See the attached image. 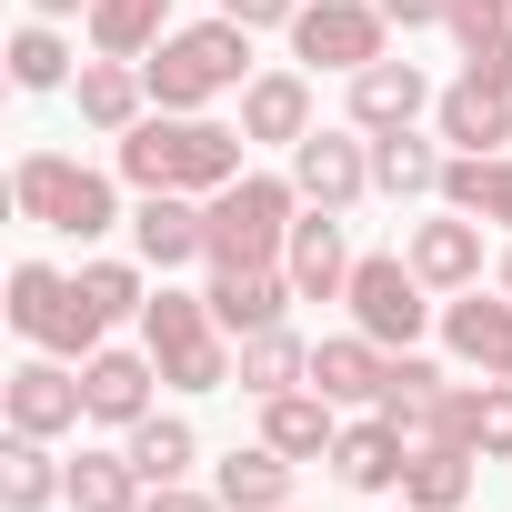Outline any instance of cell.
<instances>
[{"mask_svg":"<svg viewBox=\"0 0 512 512\" xmlns=\"http://www.w3.org/2000/svg\"><path fill=\"white\" fill-rule=\"evenodd\" d=\"M251 131H231V121H211V111H151V121H131L121 131V181L131 191H191V201H211V191H231L251 161Z\"/></svg>","mask_w":512,"mask_h":512,"instance_id":"1","label":"cell"},{"mask_svg":"<svg viewBox=\"0 0 512 512\" xmlns=\"http://www.w3.org/2000/svg\"><path fill=\"white\" fill-rule=\"evenodd\" d=\"M141 81H151V111H211L221 91H241L251 81V31L241 21H171L161 31V51L141 61Z\"/></svg>","mask_w":512,"mask_h":512,"instance_id":"2","label":"cell"},{"mask_svg":"<svg viewBox=\"0 0 512 512\" xmlns=\"http://www.w3.org/2000/svg\"><path fill=\"white\" fill-rule=\"evenodd\" d=\"M11 211H21L31 231L101 241V231L121 221V181L91 171V161H71V151H21V161H11Z\"/></svg>","mask_w":512,"mask_h":512,"instance_id":"3","label":"cell"},{"mask_svg":"<svg viewBox=\"0 0 512 512\" xmlns=\"http://www.w3.org/2000/svg\"><path fill=\"white\" fill-rule=\"evenodd\" d=\"M141 352L161 362L171 392H231V372H241V342L221 332L211 292H151V312H141Z\"/></svg>","mask_w":512,"mask_h":512,"instance_id":"4","label":"cell"},{"mask_svg":"<svg viewBox=\"0 0 512 512\" xmlns=\"http://www.w3.org/2000/svg\"><path fill=\"white\" fill-rule=\"evenodd\" d=\"M201 211H211V272H251V262H282V241L302 221V191H292V171H241Z\"/></svg>","mask_w":512,"mask_h":512,"instance_id":"5","label":"cell"},{"mask_svg":"<svg viewBox=\"0 0 512 512\" xmlns=\"http://www.w3.org/2000/svg\"><path fill=\"white\" fill-rule=\"evenodd\" d=\"M11 332L41 342V352H61V362H91L111 342V322L81 292V272H51V262H11Z\"/></svg>","mask_w":512,"mask_h":512,"instance_id":"6","label":"cell"},{"mask_svg":"<svg viewBox=\"0 0 512 512\" xmlns=\"http://www.w3.org/2000/svg\"><path fill=\"white\" fill-rule=\"evenodd\" d=\"M342 302H352V332H372L382 352H412V342L432 332V282L402 262V251H362Z\"/></svg>","mask_w":512,"mask_h":512,"instance_id":"7","label":"cell"},{"mask_svg":"<svg viewBox=\"0 0 512 512\" xmlns=\"http://www.w3.org/2000/svg\"><path fill=\"white\" fill-rule=\"evenodd\" d=\"M392 51V21H382V0H302V21H292V61L312 71H372Z\"/></svg>","mask_w":512,"mask_h":512,"instance_id":"8","label":"cell"},{"mask_svg":"<svg viewBox=\"0 0 512 512\" xmlns=\"http://www.w3.org/2000/svg\"><path fill=\"white\" fill-rule=\"evenodd\" d=\"M0 412H11V432H31V442L81 432V422H91V402H81V362H61V352L21 362L11 382H0Z\"/></svg>","mask_w":512,"mask_h":512,"instance_id":"9","label":"cell"},{"mask_svg":"<svg viewBox=\"0 0 512 512\" xmlns=\"http://www.w3.org/2000/svg\"><path fill=\"white\" fill-rule=\"evenodd\" d=\"M292 191L312 201V211H352L362 191H372V131H312L302 151H292Z\"/></svg>","mask_w":512,"mask_h":512,"instance_id":"10","label":"cell"},{"mask_svg":"<svg viewBox=\"0 0 512 512\" xmlns=\"http://www.w3.org/2000/svg\"><path fill=\"white\" fill-rule=\"evenodd\" d=\"M402 262L432 282V292H472L482 282V262H492V251H482V221L472 211H432V221H412V241H402Z\"/></svg>","mask_w":512,"mask_h":512,"instance_id":"11","label":"cell"},{"mask_svg":"<svg viewBox=\"0 0 512 512\" xmlns=\"http://www.w3.org/2000/svg\"><path fill=\"white\" fill-rule=\"evenodd\" d=\"M352 262H362V251L342 241V211H312V201H302V221H292V241H282L292 292H302V302H342V292H352Z\"/></svg>","mask_w":512,"mask_h":512,"instance_id":"12","label":"cell"},{"mask_svg":"<svg viewBox=\"0 0 512 512\" xmlns=\"http://www.w3.org/2000/svg\"><path fill=\"white\" fill-rule=\"evenodd\" d=\"M131 251H141L151 272L211 262V211H201L191 191H141V211H131Z\"/></svg>","mask_w":512,"mask_h":512,"instance_id":"13","label":"cell"},{"mask_svg":"<svg viewBox=\"0 0 512 512\" xmlns=\"http://www.w3.org/2000/svg\"><path fill=\"white\" fill-rule=\"evenodd\" d=\"M442 342H452V362H472V372H502L512 382V292H442Z\"/></svg>","mask_w":512,"mask_h":512,"instance_id":"14","label":"cell"},{"mask_svg":"<svg viewBox=\"0 0 512 512\" xmlns=\"http://www.w3.org/2000/svg\"><path fill=\"white\" fill-rule=\"evenodd\" d=\"M241 131L262 151H302L322 121H312V71H251L241 81Z\"/></svg>","mask_w":512,"mask_h":512,"instance_id":"15","label":"cell"},{"mask_svg":"<svg viewBox=\"0 0 512 512\" xmlns=\"http://www.w3.org/2000/svg\"><path fill=\"white\" fill-rule=\"evenodd\" d=\"M151 382H161V362H151V352H111V342H101V352L81 362V402H91V422H101V432H131L141 412H161V402H151Z\"/></svg>","mask_w":512,"mask_h":512,"instance_id":"16","label":"cell"},{"mask_svg":"<svg viewBox=\"0 0 512 512\" xmlns=\"http://www.w3.org/2000/svg\"><path fill=\"white\" fill-rule=\"evenodd\" d=\"M442 91L422 81V61H372V71H352V131H412L422 111H432Z\"/></svg>","mask_w":512,"mask_h":512,"instance_id":"17","label":"cell"},{"mask_svg":"<svg viewBox=\"0 0 512 512\" xmlns=\"http://www.w3.org/2000/svg\"><path fill=\"white\" fill-rule=\"evenodd\" d=\"M292 272L282 262H251V272H211V312H221V332L231 342H251V332H272V322H292Z\"/></svg>","mask_w":512,"mask_h":512,"instance_id":"18","label":"cell"},{"mask_svg":"<svg viewBox=\"0 0 512 512\" xmlns=\"http://www.w3.org/2000/svg\"><path fill=\"white\" fill-rule=\"evenodd\" d=\"M432 131L452 141V151H512V91L502 81H452L442 101H432Z\"/></svg>","mask_w":512,"mask_h":512,"instance_id":"19","label":"cell"},{"mask_svg":"<svg viewBox=\"0 0 512 512\" xmlns=\"http://www.w3.org/2000/svg\"><path fill=\"white\" fill-rule=\"evenodd\" d=\"M442 442H472L482 462H512V382H502V372L452 382V392H442Z\"/></svg>","mask_w":512,"mask_h":512,"instance_id":"20","label":"cell"},{"mask_svg":"<svg viewBox=\"0 0 512 512\" xmlns=\"http://www.w3.org/2000/svg\"><path fill=\"white\" fill-rule=\"evenodd\" d=\"M71 101H81V121L91 131H131V121H151V81H141V61H111V51H91L81 61V81H71Z\"/></svg>","mask_w":512,"mask_h":512,"instance_id":"21","label":"cell"},{"mask_svg":"<svg viewBox=\"0 0 512 512\" xmlns=\"http://www.w3.org/2000/svg\"><path fill=\"white\" fill-rule=\"evenodd\" d=\"M262 442L292 452V462H332V442H342V402L312 392V382H302V392H272V402H262Z\"/></svg>","mask_w":512,"mask_h":512,"instance_id":"22","label":"cell"},{"mask_svg":"<svg viewBox=\"0 0 512 512\" xmlns=\"http://www.w3.org/2000/svg\"><path fill=\"white\" fill-rule=\"evenodd\" d=\"M472 482H482V452H472V442H412V462H402V512H462Z\"/></svg>","mask_w":512,"mask_h":512,"instance_id":"23","label":"cell"},{"mask_svg":"<svg viewBox=\"0 0 512 512\" xmlns=\"http://www.w3.org/2000/svg\"><path fill=\"white\" fill-rule=\"evenodd\" d=\"M442 362H422V352H392V372H382V422H402V442H442Z\"/></svg>","mask_w":512,"mask_h":512,"instance_id":"24","label":"cell"},{"mask_svg":"<svg viewBox=\"0 0 512 512\" xmlns=\"http://www.w3.org/2000/svg\"><path fill=\"white\" fill-rule=\"evenodd\" d=\"M402 462H412V442H402V422H342V442H332V472H342V492H402Z\"/></svg>","mask_w":512,"mask_h":512,"instance_id":"25","label":"cell"},{"mask_svg":"<svg viewBox=\"0 0 512 512\" xmlns=\"http://www.w3.org/2000/svg\"><path fill=\"white\" fill-rule=\"evenodd\" d=\"M292 452H272V442H241V452H221V472H211V492L231 502V512H282L292 502Z\"/></svg>","mask_w":512,"mask_h":512,"instance_id":"26","label":"cell"},{"mask_svg":"<svg viewBox=\"0 0 512 512\" xmlns=\"http://www.w3.org/2000/svg\"><path fill=\"white\" fill-rule=\"evenodd\" d=\"M452 51H462V71L472 81H502L512 91V0H452Z\"/></svg>","mask_w":512,"mask_h":512,"instance_id":"27","label":"cell"},{"mask_svg":"<svg viewBox=\"0 0 512 512\" xmlns=\"http://www.w3.org/2000/svg\"><path fill=\"white\" fill-rule=\"evenodd\" d=\"M382 372H392V352H382L372 332L312 342V392H332V402H382Z\"/></svg>","mask_w":512,"mask_h":512,"instance_id":"28","label":"cell"},{"mask_svg":"<svg viewBox=\"0 0 512 512\" xmlns=\"http://www.w3.org/2000/svg\"><path fill=\"white\" fill-rule=\"evenodd\" d=\"M302 382H312V342H302L292 322H272V332H251V342H241V372H231V392L272 402V392H302Z\"/></svg>","mask_w":512,"mask_h":512,"instance_id":"29","label":"cell"},{"mask_svg":"<svg viewBox=\"0 0 512 512\" xmlns=\"http://www.w3.org/2000/svg\"><path fill=\"white\" fill-rule=\"evenodd\" d=\"M442 201L512 231V151H452V161H442Z\"/></svg>","mask_w":512,"mask_h":512,"instance_id":"30","label":"cell"},{"mask_svg":"<svg viewBox=\"0 0 512 512\" xmlns=\"http://www.w3.org/2000/svg\"><path fill=\"white\" fill-rule=\"evenodd\" d=\"M51 502H71V472L51 462V442L11 432L0 442V512H51Z\"/></svg>","mask_w":512,"mask_h":512,"instance_id":"31","label":"cell"},{"mask_svg":"<svg viewBox=\"0 0 512 512\" xmlns=\"http://www.w3.org/2000/svg\"><path fill=\"white\" fill-rule=\"evenodd\" d=\"M121 452L141 462V482L161 492V482H191V462H201V432L181 422V412H141L131 432H121Z\"/></svg>","mask_w":512,"mask_h":512,"instance_id":"32","label":"cell"},{"mask_svg":"<svg viewBox=\"0 0 512 512\" xmlns=\"http://www.w3.org/2000/svg\"><path fill=\"white\" fill-rule=\"evenodd\" d=\"M91 51H111V61H151L161 51V31H171V0H91Z\"/></svg>","mask_w":512,"mask_h":512,"instance_id":"33","label":"cell"},{"mask_svg":"<svg viewBox=\"0 0 512 512\" xmlns=\"http://www.w3.org/2000/svg\"><path fill=\"white\" fill-rule=\"evenodd\" d=\"M372 191L432 201V191H442V151H432L422 131H372Z\"/></svg>","mask_w":512,"mask_h":512,"instance_id":"34","label":"cell"},{"mask_svg":"<svg viewBox=\"0 0 512 512\" xmlns=\"http://www.w3.org/2000/svg\"><path fill=\"white\" fill-rule=\"evenodd\" d=\"M141 502H151V482H141L131 452H81L71 462V512H141Z\"/></svg>","mask_w":512,"mask_h":512,"instance_id":"35","label":"cell"},{"mask_svg":"<svg viewBox=\"0 0 512 512\" xmlns=\"http://www.w3.org/2000/svg\"><path fill=\"white\" fill-rule=\"evenodd\" d=\"M11 81H21V91H71V81H81V71H71V41H61L51 21H21V31H11Z\"/></svg>","mask_w":512,"mask_h":512,"instance_id":"36","label":"cell"},{"mask_svg":"<svg viewBox=\"0 0 512 512\" xmlns=\"http://www.w3.org/2000/svg\"><path fill=\"white\" fill-rule=\"evenodd\" d=\"M81 292L101 302V322H141L151 292H141V262H81Z\"/></svg>","mask_w":512,"mask_h":512,"instance_id":"37","label":"cell"},{"mask_svg":"<svg viewBox=\"0 0 512 512\" xmlns=\"http://www.w3.org/2000/svg\"><path fill=\"white\" fill-rule=\"evenodd\" d=\"M221 21H241V31H292L302 21V0H211Z\"/></svg>","mask_w":512,"mask_h":512,"instance_id":"38","label":"cell"},{"mask_svg":"<svg viewBox=\"0 0 512 512\" xmlns=\"http://www.w3.org/2000/svg\"><path fill=\"white\" fill-rule=\"evenodd\" d=\"M382 21H392V31H442L452 0H382Z\"/></svg>","mask_w":512,"mask_h":512,"instance_id":"39","label":"cell"},{"mask_svg":"<svg viewBox=\"0 0 512 512\" xmlns=\"http://www.w3.org/2000/svg\"><path fill=\"white\" fill-rule=\"evenodd\" d=\"M141 512H231V502H221V492H191V482H161Z\"/></svg>","mask_w":512,"mask_h":512,"instance_id":"40","label":"cell"},{"mask_svg":"<svg viewBox=\"0 0 512 512\" xmlns=\"http://www.w3.org/2000/svg\"><path fill=\"white\" fill-rule=\"evenodd\" d=\"M31 21H91V0H31Z\"/></svg>","mask_w":512,"mask_h":512,"instance_id":"41","label":"cell"},{"mask_svg":"<svg viewBox=\"0 0 512 512\" xmlns=\"http://www.w3.org/2000/svg\"><path fill=\"white\" fill-rule=\"evenodd\" d=\"M492 292H512V241H502V251H492Z\"/></svg>","mask_w":512,"mask_h":512,"instance_id":"42","label":"cell"},{"mask_svg":"<svg viewBox=\"0 0 512 512\" xmlns=\"http://www.w3.org/2000/svg\"><path fill=\"white\" fill-rule=\"evenodd\" d=\"M282 512H292V502H282Z\"/></svg>","mask_w":512,"mask_h":512,"instance_id":"43","label":"cell"}]
</instances>
